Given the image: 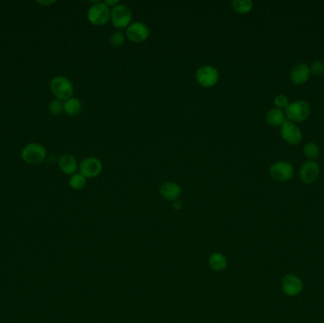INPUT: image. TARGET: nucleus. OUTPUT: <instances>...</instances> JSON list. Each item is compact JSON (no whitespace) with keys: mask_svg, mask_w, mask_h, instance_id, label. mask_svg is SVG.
Returning <instances> with one entry per match:
<instances>
[{"mask_svg":"<svg viewBox=\"0 0 324 323\" xmlns=\"http://www.w3.org/2000/svg\"><path fill=\"white\" fill-rule=\"evenodd\" d=\"M320 150L319 147L317 146V143L315 142H307L304 144L303 146V154H305L306 157H308L310 160L311 159H315L319 155Z\"/></svg>","mask_w":324,"mask_h":323,"instance_id":"nucleus-21","label":"nucleus"},{"mask_svg":"<svg viewBox=\"0 0 324 323\" xmlns=\"http://www.w3.org/2000/svg\"><path fill=\"white\" fill-rule=\"evenodd\" d=\"M159 194L162 198L167 201H175L179 198L181 194V188L174 181H167L159 187Z\"/></svg>","mask_w":324,"mask_h":323,"instance_id":"nucleus-14","label":"nucleus"},{"mask_svg":"<svg viewBox=\"0 0 324 323\" xmlns=\"http://www.w3.org/2000/svg\"><path fill=\"white\" fill-rule=\"evenodd\" d=\"M280 133L284 140L293 145L300 143L302 139V133L299 126L288 119L280 125Z\"/></svg>","mask_w":324,"mask_h":323,"instance_id":"nucleus-10","label":"nucleus"},{"mask_svg":"<svg viewBox=\"0 0 324 323\" xmlns=\"http://www.w3.org/2000/svg\"><path fill=\"white\" fill-rule=\"evenodd\" d=\"M219 71L211 65H204L195 71V80L203 88H213L219 81Z\"/></svg>","mask_w":324,"mask_h":323,"instance_id":"nucleus-6","label":"nucleus"},{"mask_svg":"<svg viewBox=\"0 0 324 323\" xmlns=\"http://www.w3.org/2000/svg\"><path fill=\"white\" fill-rule=\"evenodd\" d=\"M58 167L61 172L67 176H72L79 169L78 162L72 154H62L58 158Z\"/></svg>","mask_w":324,"mask_h":323,"instance_id":"nucleus-15","label":"nucleus"},{"mask_svg":"<svg viewBox=\"0 0 324 323\" xmlns=\"http://www.w3.org/2000/svg\"><path fill=\"white\" fill-rule=\"evenodd\" d=\"M82 109V102L76 97H71L64 102V112L68 116L76 117L81 114Z\"/></svg>","mask_w":324,"mask_h":323,"instance_id":"nucleus-16","label":"nucleus"},{"mask_svg":"<svg viewBox=\"0 0 324 323\" xmlns=\"http://www.w3.org/2000/svg\"><path fill=\"white\" fill-rule=\"evenodd\" d=\"M231 5L236 13L248 14L253 8V2L251 0H233Z\"/></svg>","mask_w":324,"mask_h":323,"instance_id":"nucleus-19","label":"nucleus"},{"mask_svg":"<svg viewBox=\"0 0 324 323\" xmlns=\"http://www.w3.org/2000/svg\"><path fill=\"white\" fill-rule=\"evenodd\" d=\"M274 104L277 106V108L279 109H287V107L289 104L288 96L284 95V94H279L274 98Z\"/></svg>","mask_w":324,"mask_h":323,"instance_id":"nucleus-25","label":"nucleus"},{"mask_svg":"<svg viewBox=\"0 0 324 323\" xmlns=\"http://www.w3.org/2000/svg\"><path fill=\"white\" fill-rule=\"evenodd\" d=\"M150 35V29L144 23L132 22L126 29V36L127 38L135 42V43H141L146 41Z\"/></svg>","mask_w":324,"mask_h":323,"instance_id":"nucleus-9","label":"nucleus"},{"mask_svg":"<svg viewBox=\"0 0 324 323\" xmlns=\"http://www.w3.org/2000/svg\"><path fill=\"white\" fill-rule=\"evenodd\" d=\"M111 8L104 2L98 1L88 11V19L94 26H103L110 20Z\"/></svg>","mask_w":324,"mask_h":323,"instance_id":"nucleus-3","label":"nucleus"},{"mask_svg":"<svg viewBox=\"0 0 324 323\" xmlns=\"http://www.w3.org/2000/svg\"><path fill=\"white\" fill-rule=\"evenodd\" d=\"M310 67L305 63L295 65L290 71V79L295 85H303L309 79Z\"/></svg>","mask_w":324,"mask_h":323,"instance_id":"nucleus-13","label":"nucleus"},{"mask_svg":"<svg viewBox=\"0 0 324 323\" xmlns=\"http://www.w3.org/2000/svg\"><path fill=\"white\" fill-rule=\"evenodd\" d=\"M103 172V163L95 156H89L82 160L79 165V173L86 178H94Z\"/></svg>","mask_w":324,"mask_h":323,"instance_id":"nucleus-7","label":"nucleus"},{"mask_svg":"<svg viewBox=\"0 0 324 323\" xmlns=\"http://www.w3.org/2000/svg\"><path fill=\"white\" fill-rule=\"evenodd\" d=\"M173 208L176 210V211H180L182 208H183V203L181 200L177 199L173 202Z\"/></svg>","mask_w":324,"mask_h":323,"instance_id":"nucleus-26","label":"nucleus"},{"mask_svg":"<svg viewBox=\"0 0 324 323\" xmlns=\"http://www.w3.org/2000/svg\"><path fill=\"white\" fill-rule=\"evenodd\" d=\"M265 119L266 123L271 126H279L286 122V114L281 109L275 107L266 113Z\"/></svg>","mask_w":324,"mask_h":323,"instance_id":"nucleus-18","label":"nucleus"},{"mask_svg":"<svg viewBox=\"0 0 324 323\" xmlns=\"http://www.w3.org/2000/svg\"><path fill=\"white\" fill-rule=\"evenodd\" d=\"M110 20L117 29H125L132 23V11L125 4L119 3L111 8Z\"/></svg>","mask_w":324,"mask_h":323,"instance_id":"nucleus-4","label":"nucleus"},{"mask_svg":"<svg viewBox=\"0 0 324 323\" xmlns=\"http://www.w3.org/2000/svg\"><path fill=\"white\" fill-rule=\"evenodd\" d=\"M269 175L277 182H285L294 175L293 166L288 162H277L269 168Z\"/></svg>","mask_w":324,"mask_h":323,"instance_id":"nucleus-8","label":"nucleus"},{"mask_svg":"<svg viewBox=\"0 0 324 323\" xmlns=\"http://www.w3.org/2000/svg\"><path fill=\"white\" fill-rule=\"evenodd\" d=\"M47 157V149L41 143L31 142L27 144L21 151V158L30 165H37L44 162Z\"/></svg>","mask_w":324,"mask_h":323,"instance_id":"nucleus-2","label":"nucleus"},{"mask_svg":"<svg viewBox=\"0 0 324 323\" xmlns=\"http://www.w3.org/2000/svg\"><path fill=\"white\" fill-rule=\"evenodd\" d=\"M126 41V36L124 34V32H122L120 30H116L111 34L110 39H109V43L112 47L114 48H119L122 47Z\"/></svg>","mask_w":324,"mask_h":323,"instance_id":"nucleus-22","label":"nucleus"},{"mask_svg":"<svg viewBox=\"0 0 324 323\" xmlns=\"http://www.w3.org/2000/svg\"><path fill=\"white\" fill-rule=\"evenodd\" d=\"M209 264L214 271H223L228 266V260L222 253L216 252V253H213L209 258Z\"/></svg>","mask_w":324,"mask_h":323,"instance_id":"nucleus-17","label":"nucleus"},{"mask_svg":"<svg viewBox=\"0 0 324 323\" xmlns=\"http://www.w3.org/2000/svg\"><path fill=\"white\" fill-rule=\"evenodd\" d=\"M68 184H69V187L73 190H82L87 185V178L80 173H76L72 176H70Z\"/></svg>","mask_w":324,"mask_h":323,"instance_id":"nucleus-20","label":"nucleus"},{"mask_svg":"<svg viewBox=\"0 0 324 323\" xmlns=\"http://www.w3.org/2000/svg\"><path fill=\"white\" fill-rule=\"evenodd\" d=\"M50 88L55 99L62 102L73 97V84L66 76L58 75L53 77L50 82Z\"/></svg>","mask_w":324,"mask_h":323,"instance_id":"nucleus-1","label":"nucleus"},{"mask_svg":"<svg viewBox=\"0 0 324 323\" xmlns=\"http://www.w3.org/2000/svg\"><path fill=\"white\" fill-rule=\"evenodd\" d=\"M311 107L309 103L303 100H298L288 104L286 109V116L290 122L301 123L309 117Z\"/></svg>","mask_w":324,"mask_h":323,"instance_id":"nucleus-5","label":"nucleus"},{"mask_svg":"<svg viewBox=\"0 0 324 323\" xmlns=\"http://www.w3.org/2000/svg\"><path fill=\"white\" fill-rule=\"evenodd\" d=\"M320 173V167L317 162L307 160L300 168V178L304 184L314 183Z\"/></svg>","mask_w":324,"mask_h":323,"instance_id":"nucleus-11","label":"nucleus"},{"mask_svg":"<svg viewBox=\"0 0 324 323\" xmlns=\"http://www.w3.org/2000/svg\"><path fill=\"white\" fill-rule=\"evenodd\" d=\"M104 3L108 6V7H115L116 5L119 4V0H105Z\"/></svg>","mask_w":324,"mask_h":323,"instance_id":"nucleus-27","label":"nucleus"},{"mask_svg":"<svg viewBox=\"0 0 324 323\" xmlns=\"http://www.w3.org/2000/svg\"><path fill=\"white\" fill-rule=\"evenodd\" d=\"M38 4L40 5H43V6H49V5H53L54 3H56V1L54 0H51V1H42V0H38L36 1Z\"/></svg>","mask_w":324,"mask_h":323,"instance_id":"nucleus-28","label":"nucleus"},{"mask_svg":"<svg viewBox=\"0 0 324 323\" xmlns=\"http://www.w3.org/2000/svg\"><path fill=\"white\" fill-rule=\"evenodd\" d=\"M310 73H313L316 76H321L324 74V63L322 61H314L310 66Z\"/></svg>","mask_w":324,"mask_h":323,"instance_id":"nucleus-24","label":"nucleus"},{"mask_svg":"<svg viewBox=\"0 0 324 323\" xmlns=\"http://www.w3.org/2000/svg\"><path fill=\"white\" fill-rule=\"evenodd\" d=\"M281 289L284 293L289 297L298 296L303 289V282L298 276L288 274L281 279Z\"/></svg>","mask_w":324,"mask_h":323,"instance_id":"nucleus-12","label":"nucleus"},{"mask_svg":"<svg viewBox=\"0 0 324 323\" xmlns=\"http://www.w3.org/2000/svg\"><path fill=\"white\" fill-rule=\"evenodd\" d=\"M49 111L53 116H59L64 112V103L57 99L52 100L49 104Z\"/></svg>","mask_w":324,"mask_h":323,"instance_id":"nucleus-23","label":"nucleus"}]
</instances>
